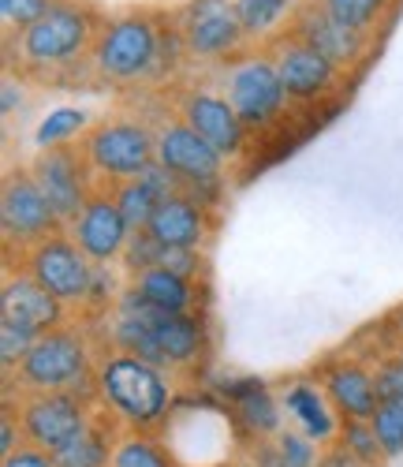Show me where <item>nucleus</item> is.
Segmentation results:
<instances>
[{
  "label": "nucleus",
  "instance_id": "obj_1",
  "mask_svg": "<svg viewBox=\"0 0 403 467\" xmlns=\"http://www.w3.org/2000/svg\"><path fill=\"white\" fill-rule=\"evenodd\" d=\"M101 23L105 16H98V8H90L87 0H49V8L34 23L12 30V60L23 75L53 79L94 53Z\"/></svg>",
  "mask_w": 403,
  "mask_h": 467
},
{
  "label": "nucleus",
  "instance_id": "obj_2",
  "mask_svg": "<svg viewBox=\"0 0 403 467\" xmlns=\"http://www.w3.org/2000/svg\"><path fill=\"white\" fill-rule=\"evenodd\" d=\"M176 400V381L172 370L146 363L128 352H112L98 359V404L128 431L153 434L160 422L169 419Z\"/></svg>",
  "mask_w": 403,
  "mask_h": 467
},
{
  "label": "nucleus",
  "instance_id": "obj_3",
  "mask_svg": "<svg viewBox=\"0 0 403 467\" xmlns=\"http://www.w3.org/2000/svg\"><path fill=\"white\" fill-rule=\"evenodd\" d=\"M169 30H172V23H169ZM169 30L146 8H128V12L105 16L94 53H90L94 75L108 87H131V83L157 79L160 67H165Z\"/></svg>",
  "mask_w": 403,
  "mask_h": 467
},
{
  "label": "nucleus",
  "instance_id": "obj_4",
  "mask_svg": "<svg viewBox=\"0 0 403 467\" xmlns=\"http://www.w3.org/2000/svg\"><path fill=\"white\" fill-rule=\"evenodd\" d=\"M23 393H75L98 400V363L78 329H53L34 340L26 359L12 374Z\"/></svg>",
  "mask_w": 403,
  "mask_h": 467
},
{
  "label": "nucleus",
  "instance_id": "obj_5",
  "mask_svg": "<svg viewBox=\"0 0 403 467\" xmlns=\"http://www.w3.org/2000/svg\"><path fill=\"white\" fill-rule=\"evenodd\" d=\"M78 150L94 180H108V187H116L142 176L157 161V131L135 116H105L78 135Z\"/></svg>",
  "mask_w": 403,
  "mask_h": 467
},
{
  "label": "nucleus",
  "instance_id": "obj_6",
  "mask_svg": "<svg viewBox=\"0 0 403 467\" xmlns=\"http://www.w3.org/2000/svg\"><path fill=\"white\" fill-rule=\"evenodd\" d=\"M157 161L176 176L180 191L191 194V199L206 202V206H213L221 199L224 158L194 128H187L180 116L157 128Z\"/></svg>",
  "mask_w": 403,
  "mask_h": 467
},
{
  "label": "nucleus",
  "instance_id": "obj_7",
  "mask_svg": "<svg viewBox=\"0 0 403 467\" xmlns=\"http://www.w3.org/2000/svg\"><path fill=\"white\" fill-rule=\"evenodd\" d=\"M221 90L232 101V109L239 112V120L247 124V131L273 128L280 116H284V109L292 105L269 53H247V57L232 60V67L224 71Z\"/></svg>",
  "mask_w": 403,
  "mask_h": 467
},
{
  "label": "nucleus",
  "instance_id": "obj_8",
  "mask_svg": "<svg viewBox=\"0 0 403 467\" xmlns=\"http://www.w3.org/2000/svg\"><path fill=\"white\" fill-rule=\"evenodd\" d=\"M0 232H5V247L26 254L34 244H42L57 232H64V221L53 213L42 187L34 183L30 169H8L5 187H0Z\"/></svg>",
  "mask_w": 403,
  "mask_h": 467
},
{
  "label": "nucleus",
  "instance_id": "obj_9",
  "mask_svg": "<svg viewBox=\"0 0 403 467\" xmlns=\"http://www.w3.org/2000/svg\"><path fill=\"white\" fill-rule=\"evenodd\" d=\"M23 269L67 306H78V303L94 299L98 269L83 251H78V244L71 240L67 228L57 232V236H49V240H42V244H34L23 254Z\"/></svg>",
  "mask_w": 403,
  "mask_h": 467
},
{
  "label": "nucleus",
  "instance_id": "obj_10",
  "mask_svg": "<svg viewBox=\"0 0 403 467\" xmlns=\"http://www.w3.org/2000/svg\"><path fill=\"white\" fill-rule=\"evenodd\" d=\"M176 30H180L187 60H198V64L228 60L247 42L243 19H239L232 0H187L176 12Z\"/></svg>",
  "mask_w": 403,
  "mask_h": 467
},
{
  "label": "nucleus",
  "instance_id": "obj_11",
  "mask_svg": "<svg viewBox=\"0 0 403 467\" xmlns=\"http://www.w3.org/2000/svg\"><path fill=\"white\" fill-rule=\"evenodd\" d=\"M30 176L34 183L42 187V194L49 199L53 213L64 221V228L83 213V206L90 202V194L98 191L94 183V172L83 158V150L71 146V142H60V146H42L30 158Z\"/></svg>",
  "mask_w": 403,
  "mask_h": 467
},
{
  "label": "nucleus",
  "instance_id": "obj_12",
  "mask_svg": "<svg viewBox=\"0 0 403 467\" xmlns=\"http://www.w3.org/2000/svg\"><path fill=\"white\" fill-rule=\"evenodd\" d=\"M269 60L276 64V75H280V83H284L288 98L295 105H314L321 101L326 94H333L344 79V71L329 60V57H321L314 46H306L303 37H295L292 30H284L280 37H273V46L265 49Z\"/></svg>",
  "mask_w": 403,
  "mask_h": 467
},
{
  "label": "nucleus",
  "instance_id": "obj_13",
  "mask_svg": "<svg viewBox=\"0 0 403 467\" xmlns=\"http://www.w3.org/2000/svg\"><path fill=\"white\" fill-rule=\"evenodd\" d=\"M16 415H19L26 445H37L46 452H57L94 419L90 400L75 393H23V400L16 404Z\"/></svg>",
  "mask_w": 403,
  "mask_h": 467
},
{
  "label": "nucleus",
  "instance_id": "obj_14",
  "mask_svg": "<svg viewBox=\"0 0 403 467\" xmlns=\"http://www.w3.org/2000/svg\"><path fill=\"white\" fill-rule=\"evenodd\" d=\"M176 116L194 128L202 139H206L224 161H235V158H243V150H247V124L239 120V112L232 109V101L217 90H206V87H191L180 94L176 101Z\"/></svg>",
  "mask_w": 403,
  "mask_h": 467
},
{
  "label": "nucleus",
  "instance_id": "obj_15",
  "mask_svg": "<svg viewBox=\"0 0 403 467\" xmlns=\"http://www.w3.org/2000/svg\"><path fill=\"white\" fill-rule=\"evenodd\" d=\"M71 240L78 244V251H83L94 265H108V262H119L128 251V240H131V224L124 217V210L116 206L112 191L98 187L90 194V202L83 206V213H78L71 224Z\"/></svg>",
  "mask_w": 403,
  "mask_h": 467
},
{
  "label": "nucleus",
  "instance_id": "obj_16",
  "mask_svg": "<svg viewBox=\"0 0 403 467\" xmlns=\"http://www.w3.org/2000/svg\"><path fill=\"white\" fill-rule=\"evenodd\" d=\"M288 30L295 37H303L306 46H314L321 57H329L340 71H351L355 64H362L370 49V34L347 30L344 23H336L317 0H306V5H295V12L288 16Z\"/></svg>",
  "mask_w": 403,
  "mask_h": 467
},
{
  "label": "nucleus",
  "instance_id": "obj_17",
  "mask_svg": "<svg viewBox=\"0 0 403 467\" xmlns=\"http://www.w3.org/2000/svg\"><path fill=\"white\" fill-rule=\"evenodd\" d=\"M67 303H60L46 285H37L26 269L5 277V288H0V318L16 322L30 333H53L64 326Z\"/></svg>",
  "mask_w": 403,
  "mask_h": 467
},
{
  "label": "nucleus",
  "instance_id": "obj_18",
  "mask_svg": "<svg viewBox=\"0 0 403 467\" xmlns=\"http://www.w3.org/2000/svg\"><path fill=\"white\" fill-rule=\"evenodd\" d=\"M124 303H131L135 310L150 318L157 348H160V359H165V370H187L198 363L202 356V344H206V329L194 315H172V310H157L150 303L139 299V292H124Z\"/></svg>",
  "mask_w": 403,
  "mask_h": 467
},
{
  "label": "nucleus",
  "instance_id": "obj_19",
  "mask_svg": "<svg viewBox=\"0 0 403 467\" xmlns=\"http://www.w3.org/2000/svg\"><path fill=\"white\" fill-rule=\"evenodd\" d=\"M210 228H213L210 206L191 199V194H183V191L169 194V199L153 210V217L146 224V232L157 244H165V247H194V251L210 240Z\"/></svg>",
  "mask_w": 403,
  "mask_h": 467
},
{
  "label": "nucleus",
  "instance_id": "obj_20",
  "mask_svg": "<svg viewBox=\"0 0 403 467\" xmlns=\"http://www.w3.org/2000/svg\"><path fill=\"white\" fill-rule=\"evenodd\" d=\"M317 381H321V389H326V397H329V404L336 408L340 419H370L381 404L374 370H367L355 359L326 363L317 374Z\"/></svg>",
  "mask_w": 403,
  "mask_h": 467
},
{
  "label": "nucleus",
  "instance_id": "obj_21",
  "mask_svg": "<svg viewBox=\"0 0 403 467\" xmlns=\"http://www.w3.org/2000/svg\"><path fill=\"white\" fill-rule=\"evenodd\" d=\"M280 404L292 415L295 431H303L306 438H314L317 445H333L336 434H340V415L336 408L329 404L326 389L321 381H310V378H295L284 393H280Z\"/></svg>",
  "mask_w": 403,
  "mask_h": 467
},
{
  "label": "nucleus",
  "instance_id": "obj_22",
  "mask_svg": "<svg viewBox=\"0 0 403 467\" xmlns=\"http://www.w3.org/2000/svg\"><path fill=\"white\" fill-rule=\"evenodd\" d=\"M224 393L232 400L235 422L243 426L251 438L265 441V438H276L280 431H284V415L288 411L273 397V389L265 381H232V385H224Z\"/></svg>",
  "mask_w": 403,
  "mask_h": 467
},
{
  "label": "nucleus",
  "instance_id": "obj_23",
  "mask_svg": "<svg viewBox=\"0 0 403 467\" xmlns=\"http://www.w3.org/2000/svg\"><path fill=\"white\" fill-rule=\"evenodd\" d=\"M131 292H139L142 303H150L157 310H172V315H191V310L198 306L194 281L172 274V269H160V265L131 274Z\"/></svg>",
  "mask_w": 403,
  "mask_h": 467
},
{
  "label": "nucleus",
  "instance_id": "obj_24",
  "mask_svg": "<svg viewBox=\"0 0 403 467\" xmlns=\"http://www.w3.org/2000/svg\"><path fill=\"white\" fill-rule=\"evenodd\" d=\"M105 415H108V411H105ZM105 415H94L71 441H64V445L53 452L57 467H108V463H112L116 434H112V422H108Z\"/></svg>",
  "mask_w": 403,
  "mask_h": 467
},
{
  "label": "nucleus",
  "instance_id": "obj_25",
  "mask_svg": "<svg viewBox=\"0 0 403 467\" xmlns=\"http://www.w3.org/2000/svg\"><path fill=\"white\" fill-rule=\"evenodd\" d=\"M108 467H180L176 452L146 431H124L116 438Z\"/></svg>",
  "mask_w": 403,
  "mask_h": 467
},
{
  "label": "nucleus",
  "instance_id": "obj_26",
  "mask_svg": "<svg viewBox=\"0 0 403 467\" xmlns=\"http://www.w3.org/2000/svg\"><path fill=\"white\" fill-rule=\"evenodd\" d=\"M336 445H344L355 460H362L367 467H381L388 456L374 434L370 419H340V434H336Z\"/></svg>",
  "mask_w": 403,
  "mask_h": 467
},
{
  "label": "nucleus",
  "instance_id": "obj_27",
  "mask_svg": "<svg viewBox=\"0 0 403 467\" xmlns=\"http://www.w3.org/2000/svg\"><path fill=\"white\" fill-rule=\"evenodd\" d=\"M336 23H344L347 30H358V34H374V26L381 23L388 0H317Z\"/></svg>",
  "mask_w": 403,
  "mask_h": 467
},
{
  "label": "nucleus",
  "instance_id": "obj_28",
  "mask_svg": "<svg viewBox=\"0 0 403 467\" xmlns=\"http://www.w3.org/2000/svg\"><path fill=\"white\" fill-rule=\"evenodd\" d=\"M247 37H265L280 19L295 12V0H232Z\"/></svg>",
  "mask_w": 403,
  "mask_h": 467
},
{
  "label": "nucleus",
  "instance_id": "obj_29",
  "mask_svg": "<svg viewBox=\"0 0 403 467\" xmlns=\"http://www.w3.org/2000/svg\"><path fill=\"white\" fill-rule=\"evenodd\" d=\"M83 131H87V112L57 109V112L46 116L42 124H37L34 142H37V150H42V146H60V142H71L75 135H83Z\"/></svg>",
  "mask_w": 403,
  "mask_h": 467
},
{
  "label": "nucleus",
  "instance_id": "obj_30",
  "mask_svg": "<svg viewBox=\"0 0 403 467\" xmlns=\"http://www.w3.org/2000/svg\"><path fill=\"white\" fill-rule=\"evenodd\" d=\"M34 340H37V333L0 318V370H5V378H12L19 370V363L26 359V352L34 348Z\"/></svg>",
  "mask_w": 403,
  "mask_h": 467
},
{
  "label": "nucleus",
  "instance_id": "obj_31",
  "mask_svg": "<svg viewBox=\"0 0 403 467\" xmlns=\"http://www.w3.org/2000/svg\"><path fill=\"white\" fill-rule=\"evenodd\" d=\"M370 426H374V434H377V441H381L388 460L403 456V408L399 404H385L381 400L377 411L370 415Z\"/></svg>",
  "mask_w": 403,
  "mask_h": 467
},
{
  "label": "nucleus",
  "instance_id": "obj_32",
  "mask_svg": "<svg viewBox=\"0 0 403 467\" xmlns=\"http://www.w3.org/2000/svg\"><path fill=\"white\" fill-rule=\"evenodd\" d=\"M273 445H276V456H280V467H317V441L314 438H306L303 431H280L276 438H273Z\"/></svg>",
  "mask_w": 403,
  "mask_h": 467
},
{
  "label": "nucleus",
  "instance_id": "obj_33",
  "mask_svg": "<svg viewBox=\"0 0 403 467\" xmlns=\"http://www.w3.org/2000/svg\"><path fill=\"white\" fill-rule=\"evenodd\" d=\"M153 265L172 269V274H180V277H187V281H198V277H202V254H198L194 247H165V244H160Z\"/></svg>",
  "mask_w": 403,
  "mask_h": 467
},
{
  "label": "nucleus",
  "instance_id": "obj_34",
  "mask_svg": "<svg viewBox=\"0 0 403 467\" xmlns=\"http://www.w3.org/2000/svg\"><path fill=\"white\" fill-rule=\"evenodd\" d=\"M374 381H377V397L385 404H399L403 408V367L392 356L374 367Z\"/></svg>",
  "mask_w": 403,
  "mask_h": 467
},
{
  "label": "nucleus",
  "instance_id": "obj_35",
  "mask_svg": "<svg viewBox=\"0 0 403 467\" xmlns=\"http://www.w3.org/2000/svg\"><path fill=\"white\" fill-rule=\"evenodd\" d=\"M46 8H49V0H0V16H5V23L12 30L34 23Z\"/></svg>",
  "mask_w": 403,
  "mask_h": 467
},
{
  "label": "nucleus",
  "instance_id": "obj_36",
  "mask_svg": "<svg viewBox=\"0 0 403 467\" xmlns=\"http://www.w3.org/2000/svg\"><path fill=\"white\" fill-rule=\"evenodd\" d=\"M0 467H57V460H53V452L37 449V445H19L12 456L0 460Z\"/></svg>",
  "mask_w": 403,
  "mask_h": 467
},
{
  "label": "nucleus",
  "instance_id": "obj_37",
  "mask_svg": "<svg viewBox=\"0 0 403 467\" xmlns=\"http://www.w3.org/2000/svg\"><path fill=\"white\" fill-rule=\"evenodd\" d=\"M0 109H5V116H16V109H23V79H16V71L5 75V90H0Z\"/></svg>",
  "mask_w": 403,
  "mask_h": 467
},
{
  "label": "nucleus",
  "instance_id": "obj_38",
  "mask_svg": "<svg viewBox=\"0 0 403 467\" xmlns=\"http://www.w3.org/2000/svg\"><path fill=\"white\" fill-rule=\"evenodd\" d=\"M317 467H367V463H362V460H355L344 445H329L326 452H321V460H317Z\"/></svg>",
  "mask_w": 403,
  "mask_h": 467
},
{
  "label": "nucleus",
  "instance_id": "obj_39",
  "mask_svg": "<svg viewBox=\"0 0 403 467\" xmlns=\"http://www.w3.org/2000/svg\"><path fill=\"white\" fill-rule=\"evenodd\" d=\"M388 329L396 333V340H403V303L392 310V315H388Z\"/></svg>",
  "mask_w": 403,
  "mask_h": 467
},
{
  "label": "nucleus",
  "instance_id": "obj_40",
  "mask_svg": "<svg viewBox=\"0 0 403 467\" xmlns=\"http://www.w3.org/2000/svg\"><path fill=\"white\" fill-rule=\"evenodd\" d=\"M392 359H396V363H399V367H403V340H399V344H396V348H392Z\"/></svg>",
  "mask_w": 403,
  "mask_h": 467
},
{
  "label": "nucleus",
  "instance_id": "obj_41",
  "mask_svg": "<svg viewBox=\"0 0 403 467\" xmlns=\"http://www.w3.org/2000/svg\"><path fill=\"white\" fill-rule=\"evenodd\" d=\"M221 467H224V463H221Z\"/></svg>",
  "mask_w": 403,
  "mask_h": 467
}]
</instances>
